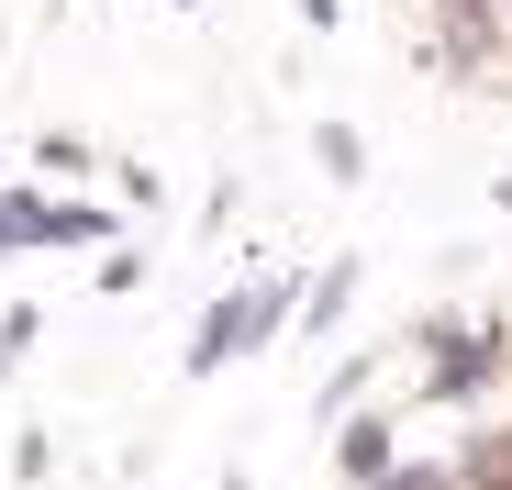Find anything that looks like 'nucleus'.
<instances>
[{
    "label": "nucleus",
    "mask_w": 512,
    "mask_h": 490,
    "mask_svg": "<svg viewBox=\"0 0 512 490\" xmlns=\"http://www.w3.org/2000/svg\"><path fill=\"white\" fill-rule=\"evenodd\" d=\"M34 335H45V323H34V312H0V379H12V368H23V346H34Z\"/></svg>",
    "instance_id": "obj_2"
},
{
    "label": "nucleus",
    "mask_w": 512,
    "mask_h": 490,
    "mask_svg": "<svg viewBox=\"0 0 512 490\" xmlns=\"http://www.w3.org/2000/svg\"><path fill=\"white\" fill-rule=\"evenodd\" d=\"M179 12H201V0H179Z\"/></svg>",
    "instance_id": "obj_4"
},
{
    "label": "nucleus",
    "mask_w": 512,
    "mask_h": 490,
    "mask_svg": "<svg viewBox=\"0 0 512 490\" xmlns=\"http://www.w3.org/2000/svg\"><path fill=\"white\" fill-rule=\"evenodd\" d=\"M223 490H256V479H245V468H234V479H223Z\"/></svg>",
    "instance_id": "obj_3"
},
{
    "label": "nucleus",
    "mask_w": 512,
    "mask_h": 490,
    "mask_svg": "<svg viewBox=\"0 0 512 490\" xmlns=\"http://www.w3.org/2000/svg\"><path fill=\"white\" fill-rule=\"evenodd\" d=\"M290 323H301V312H290V279H234V290L201 312V335L179 346V379H223L245 346H279Z\"/></svg>",
    "instance_id": "obj_1"
}]
</instances>
